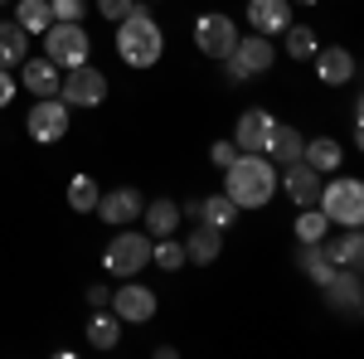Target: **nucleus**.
<instances>
[{
	"mask_svg": "<svg viewBox=\"0 0 364 359\" xmlns=\"http://www.w3.org/2000/svg\"><path fill=\"white\" fill-rule=\"evenodd\" d=\"M291 5H321V0H291Z\"/></svg>",
	"mask_w": 364,
	"mask_h": 359,
	"instance_id": "36",
	"label": "nucleus"
},
{
	"mask_svg": "<svg viewBox=\"0 0 364 359\" xmlns=\"http://www.w3.org/2000/svg\"><path fill=\"white\" fill-rule=\"evenodd\" d=\"M141 209H146V194L136 185H117V190H102L97 194V219L112 223V228H127V223H141Z\"/></svg>",
	"mask_w": 364,
	"mask_h": 359,
	"instance_id": "11",
	"label": "nucleus"
},
{
	"mask_svg": "<svg viewBox=\"0 0 364 359\" xmlns=\"http://www.w3.org/2000/svg\"><path fill=\"white\" fill-rule=\"evenodd\" d=\"M15 25L25 29L29 39H39L44 29L54 25V10H49V0H15Z\"/></svg>",
	"mask_w": 364,
	"mask_h": 359,
	"instance_id": "27",
	"label": "nucleus"
},
{
	"mask_svg": "<svg viewBox=\"0 0 364 359\" xmlns=\"http://www.w3.org/2000/svg\"><path fill=\"white\" fill-rule=\"evenodd\" d=\"M141 5H166V0H141Z\"/></svg>",
	"mask_w": 364,
	"mask_h": 359,
	"instance_id": "37",
	"label": "nucleus"
},
{
	"mask_svg": "<svg viewBox=\"0 0 364 359\" xmlns=\"http://www.w3.org/2000/svg\"><path fill=\"white\" fill-rule=\"evenodd\" d=\"M107 92H112V83H107V73H102L92 58L78 63V68H68V73H63V83H58V97H63L68 107H83V112L102 107V102H107Z\"/></svg>",
	"mask_w": 364,
	"mask_h": 359,
	"instance_id": "8",
	"label": "nucleus"
},
{
	"mask_svg": "<svg viewBox=\"0 0 364 359\" xmlns=\"http://www.w3.org/2000/svg\"><path fill=\"white\" fill-rule=\"evenodd\" d=\"M107 301H112V286H102V282H92V286H87V306H92V311H102Z\"/></svg>",
	"mask_w": 364,
	"mask_h": 359,
	"instance_id": "35",
	"label": "nucleus"
},
{
	"mask_svg": "<svg viewBox=\"0 0 364 359\" xmlns=\"http://www.w3.org/2000/svg\"><path fill=\"white\" fill-rule=\"evenodd\" d=\"M321 296L331 311H345V316H355L364 301V282H360V267H336V272L321 282Z\"/></svg>",
	"mask_w": 364,
	"mask_h": 359,
	"instance_id": "13",
	"label": "nucleus"
},
{
	"mask_svg": "<svg viewBox=\"0 0 364 359\" xmlns=\"http://www.w3.org/2000/svg\"><path fill=\"white\" fill-rule=\"evenodd\" d=\"M277 63V44L267 39V34H238V44H233V54L224 58V73L233 83H248V78H262L267 68Z\"/></svg>",
	"mask_w": 364,
	"mask_h": 359,
	"instance_id": "6",
	"label": "nucleus"
},
{
	"mask_svg": "<svg viewBox=\"0 0 364 359\" xmlns=\"http://www.w3.org/2000/svg\"><path fill=\"white\" fill-rule=\"evenodd\" d=\"M141 228H146L151 238L180 233V204H175V199H146V209H141Z\"/></svg>",
	"mask_w": 364,
	"mask_h": 359,
	"instance_id": "23",
	"label": "nucleus"
},
{
	"mask_svg": "<svg viewBox=\"0 0 364 359\" xmlns=\"http://www.w3.org/2000/svg\"><path fill=\"white\" fill-rule=\"evenodd\" d=\"M233 156H238L233 136H224V141H214V146H209V161H214V170H228V166H233Z\"/></svg>",
	"mask_w": 364,
	"mask_h": 359,
	"instance_id": "32",
	"label": "nucleus"
},
{
	"mask_svg": "<svg viewBox=\"0 0 364 359\" xmlns=\"http://www.w3.org/2000/svg\"><path fill=\"white\" fill-rule=\"evenodd\" d=\"M238 214H243V209H238V204H233V199H228L224 190L219 194H204V199H199L195 204V223H209V228H233V223H238Z\"/></svg>",
	"mask_w": 364,
	"mask_h": 359,
	"instance_id": "22",
	"label": "nucleus"
},
{
	"mask_svg": "<svg viewBox=\"0 0 364 359\" xmlns=\"http://www.w3.org/2000/svg\"><path fill=\"white\" fill-rule=\"evenodd\" d=\"M112 44H117V58H122L127 68L146 73V68H156V63L166 58V29H161V20L136 0V10L117 20V39Z\"/></svg>",
	"mask_w": 364,
	"mask_h": 359,
	"instance_id": "1",
	"label": "nucleus"
},
{
	"mask_svg": "<svg viewBox=\"0 0 364 359\" xmlns=\"http://www.w3.org/2000/svg\"><path fill=\"white\" fill-rule=\"evenodd\" d=\"M25 132L39 146H58V141L73 132V107L63 97H34L29 112H25Z\"/></svg>",
	"mask_w": 364,
	"mask_h": 359,
	"instance_id": "7",
	"label": "nucleus"
},
{
	"mask_svg": "<svg viewBox=\"0 0 364 359\" xmlns=\"http://www.w3.org/2000/svg\"><path fill=\"white\" fill-rule=\"evenodd\" d=\"M301 161H306L316 175H336V170H345V146H340L336 136H306Z\"/></svg>",
	"mask_w": 364,
	"mask_h": 359,
	"instance_id": "20",
	"label": "nucleus"
},
{
	"mask_svg": "<svg viewBox=\"0 0 364 359\" xmlns=\"http://www.w3.org/2000/svg\"><path fill=\"white\" fill-rule=\"evenodd\" d=\"M277 39H282V49H277V54L296 58V63H311V58H316V49H321V39H316V29H311V25H296V20H291V25L282 29Z\"/></svg>",
	"mask_w": 364,
	"mask_h": 359,
	"instance_id": "24",
	"label": "nucleus"
},
{
	"mask_svg": "<svg viewBox=\"0 0 364 359\" xmlns=\"http://www.w3.org/2000/svg\"><path fill=\"white\" fill-rule=\"evenodd\" d=\"M146 267H151V233L141 223L117 228L112 243L102 248V272L112 277V282H127V277H141Z\"/></svg>",
	"mask_w": 364,
	"mask_h": 359,
	"instance_id": "3",
	"label": "nucleus"
},
{
	"mask_svg": "<svg viewBox=\"0 0 364 359\" xmlns=\"http://www.w3.org/2000/svg\"><path fill=\"white\" fill-rule=\"evenodd\" d=\"M15 97H20V78H15V73H10V68H0V112L10 107V102H15Z\"/></svg>",
	"mask_w": 364,
	"mask_h": 359,
	"instance_id": "34",
	"label": "nucleus"
},
{
	"mask_svg": "<svg viewBox=\"0 0 364 359\" xmlns=\"http://www.w3.org/2000/svg\"><path fill=\"white\" fill-rule=\"evenodd\" d=\"M321 252H326V262L331 267H360L364 262V233L360 228H331L326 238H321Z\"/></svg>",
	"mask_w": 364,
	"mask_h": 359,
	"instance_id": "18",
	"label": "nucleus"
},
{
	"mask_svg": "<svg viewBox=\"0 0 364 359\" xmlns=\"http://www.w3.org/2000/svg\"><path fill=\"white\" fill-rule=\"evenodd\" d=\"M311 63H316L321 87H345V83H355V73H360V63H355V54L345 44H321Z\"/></svg>",
	"mask_w": 364,
	"mask_h": 359,
	"instance_id": "14",
	"label": "nucleus"
},
{
	"mask_svg": "<svg viewBox=\"0 0 364 359\" xmlns=\"http://www.w3.org/2000/svg\"><path fill=\"white\" fill-rule=\"evenodd\" d=\"M190 257H185V243L166 233V238H151V267H161V272H180Z\"/></svg>",
	"mask_w": 364,
	"mask_h": 359,
	"instance_id": "30",
	"label": "nucleus"
},
{
	"mask_svg": "<svg viewBox=\"0 0 364 359\" xmlns=\"http://www.w3.org/2000/svg\"><path fill=\"white\" fill-rule=\"evenodd\" d=\"M39 44H44V54L54 58L63 73L87 63V54H92V34H87L83 20H54V25L39 34Z\"/></svg>",
	"mask_w": 364,
	"mask_h": 359,
	"instance_id": "5",
	"label": "nucleus"
},
{
	"mask_svg": "<svg viewBox=\"0 0 364 359\" xmlns=\"http://www.w3.org/2000/svg\"><path fill=\"white\" fill-rule=\"evenodd\" d=\"M321 180L326 175H316L306 161H291V166L277 170V194H287L296 209H306V204H316V194H321Z\"/></svg>",
	"mask_w": 364,
	"mask_h": 359,
	"instance_id": "15",
	"label": "nucleus"
},
{
	"mask_svg": "<svg viewBox=\"0 0 364 359\" xmlns=\"http://www.w3.org/2000/svg\"><path fill=\"white\" fill-rule=\"evenodd\" d=\"M0 5H10V0H0Z\"/></svg>",
	"mask_w": 364,
	"mask_h": 359,
	"instance_id": "38",
	"label": "nucleus"
},
{
	"mask_svg": "<svg viewBox=\"0 0 364 359\" xmlns=\"http://www.w3.org/2000/svg\"><path fill=\"white\" fill-rule=\"evenodd\" d=\"M92 5H97V15H102V20H122V15H132V10H136V0H92Z\"/></svg>",
	"mask_w": 364,
	"mask_h": 359,
	"instance_id": "33",
	"label": "nucleus"
},
{
	"mask_svg": "<svg viewBox=\"0 0 364 359\" xmlns=\"http://www.w3.org/2000/svg\"><path fill=\"white\" fill-rule=\"evenodd\" d=\"M54 20H87V0H49Z\"/></svg>",
	"mask_w": 364,
	"mask_h": 359,
	"instance_id": "31",
	"label": "nucleus"
},
{
	"mask_svg": "<svg viewBox=\"0 0 364 359\" xmlns=\"http://www.w3.org/2000/svg\"><path fill=\"white\" fill-rule=\"evenodd\" d=\"M195 49L204 58H219L224 63L228 54H233V44H238V25H233V15H224V10H204V15H195Z\"/></svg>",
	"mask_w": 364,
	"mask_h": 359,
	"instance_id": "10",
	"label": "nucleus"
},
{
	"mask_svg": "<svg viewBox=\"0 0 364 359\" xmlns=\"http://www.w3.org/2000/svg\"><path fill=\"white\" fill-rule=\"evenodd\" d=\"M122 331H127V326L117 321V311H107V306L87 316V345H92V350H117V345H122Z\"/></svg>",
	"mask_w": 364,
	"mask_h": 359,
	"instance_id": "25",
	"label": "nucleus"
},
{
	"mask_svg": "<svg viewBox=\"0 0 364 359\" xmlns=\"http://www.w3.org/2000/svg\"><path fill=\"white\" fill-rule=\"evenodd\" d=\"M185 257L195 262V267H209V262H219V252H224V228H209V223H195L185 238Z\"/></svg>",
	"mask_w": 364,
	"mask_h": 359,
	"instance_id": "19",
	"label": "nucleus"
},
{
	"mask_svg": "<svg viewBox=\"0 0 364 359\" xmlns=\"http://www.w3.org/2000/svg\"><path fill=\"white\" fill-rule=\"evenodd\" d=\"M224 194L238 209H267L277 199V166L257 151H238L233 166L224 170Z\"/></svg>",
	"mask_w": 364,
	"mask_h": 359,
	"instance_id": "2",
	"label": "nucleus"
},
{
	"mask_svg": "<svg viewBox=\"0 0 364 359\" xmlns=\"http://www.w3.org/2000/svg\"><path fill=\"white\" fill-rule=\"evenodd\" d=\"M107 311H117V321H122V326H151V321H156V311H161V296H156V286H146L141 277H127L122 286H112Z\"/></svg>",
	"mask_w": 364,
	"mask_h": 359,
	"instance_id": "9",
	"label": "nucleus"
},
{
	"mask_svg": "<svg viewBox=\"0 0 364 359\" xmlns=\"http://www.w3.org/2000/svg\"><path fill=\"white\" fill-rule=\"evenodd\" d=\"M272 127H277V117H272L267 107H248L238 122H233V146L262 156V151H267V136H272Z\"/></svg>",
	"mask_w": 364,
	"mask_h": 359,
	"instance_id": "16",
	"label": "nucleus"
},
{
	"mask_svg": "<svg viewBox=\"0 0 364 359\" xmlns=\"http://www.w3.org/2000/svg\"><path fill=\"white\" fill-rule=\"evenodd\" d=\"M301 146H306V136H301L291 122H277V127H272V136H267V151H262V156L282 170V166H291V161H301Z\"/></svg>",
	"mask_w": 364,
	"mask_h": 359,
	"instance_id": "21",
	"label": "nucleus"
},
{
	"mask_svg": "<svg viewBox=\"0 0 364 359\" xmlns=\"http://www.w3.org/2000/svg\"><path fill=\"white\" fill-rule=\"evenodd\" d=\"M316 209L331 219V228H360L364 223V185L355 175H326Z\"/></svg>",
	"mask_w": 364,
	"mask_h": 359,
	"instance_id": "4",
	"label": "nucleus"
},
{
	"mask_svg": "<svg viewBox=\"0 0 364 359\" xmlns=\"http://www.w3.org/2000/svg\"><path fill=\"white\" fill-rule=\"evenodd\" d=\"M25 54H29V34L15 20H0V68H20L25 63Z\"/></svg>",
	"mask_w": 364,
	"mask_h": 359,
	"instance_id": "26",
	"label": "nucleus"
},
{
	"mask_svg": "<svg viewBox=\"0 0 364 359\" xmlns=\"http://www.w3.org/2000/svg\"><path fill=\"white\" fill-rule=\"evenodd\" d=\"M243 15H248V29H252V34L277 39L282 29L291 25V0H248V5H243Z\"/></svg>",
	"mask_w": 364,
	"mask_h": 359,
	"instance_id": "17",
	"label": "nucleus"
},
{
	"mask_svg": "<svg viewBox=\"0 0 364 359\" xmlns=\"http://www.w3.org/2000/svg\"><path fill=\"white\" fill-rule=\"evenodd\" d=\"M15 78H20V92H34V97H58L63 68H58L49 54H25V63L15 68Z\"/></svg>",
	"mask_w": 364,
	"mask_h": 359,
	"instance_id": "12",
	"label": "nucleus"
},
{
	"mask_svg": "<svg viewBox=\"0 0 364 359\" xmlns=\"http://www.w3.org/2000/svg\"><path fill=\"white\" fill-rule=\"evenodd\" d=\"M326 233H331V219H326L316 204L296 209V219H291V238H296V243H321Z\"/></svg>",
	"mask_w": 364,
	"mask_h": 359,
	"instance_id": "29",
	"label": "nucleus"
},
{
	"mask_svg": "<svg viewBox=\"0 0 364 359\" xmlns=\"http://www.w3.org/2000/svg\"><path fill=\"white\" fill-rule=\"evenodd\" d=\"M97 194H102V185H97L92 175H83V170H78V175L68 180L63 199H68V209H73V214H92V209H97Z\"/></svg>",
	"mask_w": 364,
	"mask_h": 359,
	"instance_id": "28",
	"label": "nucleus"
}]
</instances>
